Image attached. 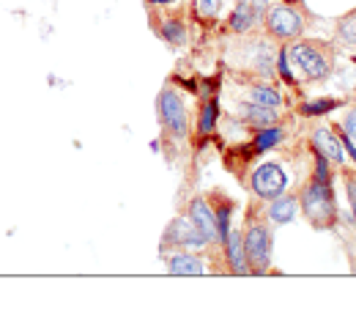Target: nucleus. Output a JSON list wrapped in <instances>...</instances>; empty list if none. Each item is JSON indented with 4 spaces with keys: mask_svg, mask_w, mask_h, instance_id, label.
Returning a JSON list of instances; mask_svg holds the SVG:
<instances>
[{
    "mask_svg": "<svg viewBox=\"0 0 356 321\" xmlns=\"http://www.w3.org/2000/svg\"><path fill=\"white\" fill-rule=\"evenodd\" d=\"M302 206L315 228H326L334 223L337 212H334V195H332L329 182H312L302 195Z\"/></svg>",
    "mask_w": 356,
    "mask_h": 321,
    "instance_id": "nucleus-1",
    "label": "nucleus"
},
{
    "mask_svg": "<svg viewBox=\"0 0 356 321\" xmlns=\"http://www.w3.org/2000/svg\"><path fill=\"white\" fill-rule=\"evenodd\" d=\"M244 253L252 275H264L271 264V236L264 226H250L244 233Z\"/></svg>",
    "mask_w": 356,
    "mask_h": 321,
    "instance_id": "nucleus-2",
    "label": "nucleus"
},
{
    "mask_svg": "<svg viewBox=\"0 0 356 321\" xmlns=\"http://www.w3.org/2000/svg\"><path fill=\"white\" fill-rule=\"evenodd\" d=\"M156 107H159V118H162V124L173 132V138H186L189 118H186V107H184L181 96H178L176 91H170V88H165V91L159 93Z\"/></svg>",
    "mask_w": 356,
    "mask_h": 321,
    "instance_id": "nucleus-3",
    "label": "nucleus"
},
{
    "mask_svg": "<svg viewBox=\"0 0 356 321\" xmlns=\"http://www.w3.org/2000/svg\"><path fill=\"white\" fill-rule=\"evenodd\" d=\"M288 187V176L280 165L274 162H264L255 173H252V189L258 198H266V201H274L277 195H282Z\"/></svg>",
    "mask_w": 356,
    "mask_h": 321,
    "instance_id": "nucleus-4",
    "label": "nucleus"
},
{
    "mask_svg": "<svg viewBox=\"0 0 356 321\" xmlns=\"http://www.w3.org/2000/svg\"><path fill=\"white\" fill-rule=\"evenodd\" d=\"M288 55H291V63H293L307 80H318V77H323V75L329 72L326 55L318 52L312 45H296Z\"/></svg>",
    "mask_w": 356,
    "mask_h": 321,
    "instance_id": "nucleus-5",
    "label": "nucleus"
},
{
    "mask_svg": "<svg viewBox=\"0 0 356 321\" xmlns=\"http://www.w3.org/2000/svg\"><path fill=\"white\" fill-rule=\"evenodd\" d=\"M268 31L277 36V39H293L302 33V14L291 6H274L268 11V19H266Z\"/></svg>",
    "mask_w": 356,
    "mask_h": 321,
    "instance_id": "nucleus-6",
    "label": "nucleus"
},
{
    "mask_svg": "<svg viewBox=\"0 0 356 321\" xmlns=\"http://www.w3.org/2000/svg\"><path fill=\"white\" fill-rule=\"evenodd\" d=\"M168 242H176L181 247H189V250H197V247H203L209 239L200 233V228L189 220V214L186 217H178L176 223L170 226L168 230Z\"/></svg>",
    "mask_w": 356,
    "mask_h": 321,
    "instance_id": "nucleus-7",
    "label": "nucleus"
},
{
    "mask_svg": "<svg viewBox=\"0 0 356 321\" xmlns=\"http://www.w3.org/2000/svg\"><path fill=\"white\" fill-rule=\"evenodd\" d=\"M189 220L200 228V233H203L209 242H217V239H220V233H217V217H214L211 206L206 203V198H195V201L189 203Z\"/></svg>",
    "mask_w": 356,
    "mask_h": 321,
    "instance_id": "nucleus-8",
    "label": "nucleus"
},
{
    "mask_svg": "<svg viewBox=\"0 0 356 321\" xmlns=\"http://www.w3.org/2000/svg\"><path fill=\"white\" fill-rule=\"evenodd\" d=\"M225 244H227L230 272H233V275H252L250 261H247V253H244V236H241V230H227Z\"/></svg>",
    "mask_w": 356,
    "mask_h": 321,
    "instance_id": "nucleus-9",
    "label": "nucleus"
},
{
    "mask_svg": "<svg viewBox=\"0 0 356 321\" xmlns=\"http://www.w3.org/2000/svg\"><path fill=\"white\" fill-rule=\"evenodd\" d=\"M312 146H315V154H321L326 162H343V157H346L343 143L334 138L329 130H315Z\"/></svg>",
    "mask_w": 356,
    "mask_h": 321,
    "instance_id": "nucleus-10",
    "label": "nucleus"
},
{
    "mask_svg": "<svg viewBox=\"0 0 356 321\" xmlns=\"http://www.w3.org/2000/svg\"><path fill=\"white\" fill-rule=\"evenodd\" d=\"M168 269L170 275H181V277H195L203 275V261L192 253H173L168 258Z\"/></svg>",
    "mask_w": 356,
    "mask_h": 321,
    "instance_id": "nucleus-11",
    "label": "nucleus"
},
{
    "mask_svg": "<svg viewBox=\"0 0 356 321\" xmlns=\"http://www.w3.org/2000/svg\"><path fill=\"white\" fill-rule=\"evenodd\" d=\"M268 217H271V223H291L293 217H296V198L293 195H277L274 198V203H271V209H268Z\"/></svg>",
    "mask_w": 356,
    "mask_h": 321,
    "instance_id": "nucleus-12",
    "label": "nucleus"
},
{
    "mask_svg": "<svg viewBox=\"0 0 356 321\" xmlns=\"http://www.w3.org/2000/svg\"><path fill=\"white\" fill-rule=\"evenodd\" d=\"M241 116L250 121V124H255V127H271L274 121H277V113H274V107H261V104H247V107H241Z\"/></svg>",
    "mask_w": 356,
    "mask_h": 321,
    "instance_id": "nucleus-13",
    "label": "nucleus"
},
{
    "mask_svg": "<svg viewBox=\"0 0 356 321\" xmlns=\"http://www.w3.org/2000/svg\"><path fill=\"white\" fill-rule=\"evenodd\" d=\"M252 22H255V14H252L250 3H238V8H236L233 17H230V28H233L236 33H244V31H250Z\"/></svg>",
    "mask_w": 356,
    "mask_h": 321,
    "instance_id": "nucleus-14",
    "label": "nucleus"
},
{
    "mask_svg": "<svg viewBox=\"0 0 356 321\" xmlns=\"http://www.w3.org/2000/svg\"><path fill=\"white\" fill-rule=\"evenodd\" d=\"M162 39L170 42V45H176V47L184 45V42H186V28H184V22L168 19V22L162 25Z\"/></svg>",
    "mask_w": 356,
    "mask_h": 321,
    "instance_id": "nucleus-15",
    "label": "nucleus"
},
{
    "mask_svg": "<svg viewBox=\"0 0 356 321\" xmlns=\"http://www.w3.org/2000/svg\"><path fill=\"white\" fill-rule=\"evenodd\" d=\"M250 99L255 104H261V107H277L280 104V93L274 91V88H268V86H255L250 91Z\"/></svg>",
    "mask_w": 356,
    "mask_h": 321,
    "instance_id": "nucleus-16",
    "label": "nucleus"
},
{
    "mask_svg": "<svg viewBox=\"0 0 356 321\" xmlns=\"http://www.w3.org/2000/svg\"><path fill=\"white\" fill-rule=\"evenodd\" d=\"M280 140H282V130H277V127H264V132L255 138V151H268V148H274Z\"/></svg>",
    "mask_w": 356,
    "mask_h": 321,
    "instance_id": "nucleus-17",
    "label": "nucleus"
},
{
    "mask_svg": "<svg viewBox=\"0 0 356 321\" xmlns=\"http://www.w3.org/2000/svg\"><path fill=\"white\" fill-rule=\"evenodd\" d=\"M334 107H337V99H315V102L302 104V113L305 116H321V113H329Z\"/></svg>",
    "mask_w": 356,
    "mask_h": 321,
    "instance_id": "nucleus-18",
    "label": "nucleus"
},
{
    "mask_svg": "<svg viewBox=\"0 0 356 321\" xmlns=\"http://www.w3.org/2000/svg\"><path fill=\"white\" fill-rule=\"evenodd\" d=\"M217 121V102H206L203 116H200V132H211Z\"/></svg>",
    "mask_w": 356,
    "mask_h": 321,
    "instance_id": "nucleus-19",
    "label": "nucleus"
},
{
    "mask_svg": "<svg viewBox=\"0 0 356 321\" xmlns=\"http://www.w3.org/2000/svg\"><path fill=\"white\" fill-rule=\"evenodd\" d=\"M214 217H217V233H220V242H225V236H227V230H230V203H225L222 209H217V212H214Z\"/></svg>",
    "mask_w": 356,
    "mask_h": 321,
    "instance_id": "nucleus-20",
    "label": "nucleus"
},
{
    "mask_svg": "<svg viewBox=\"0 0 356 321\" xmlns=\"http://www.w3.org/2000/svg\"><path fill=\"white\" fill-rule=\"evenodd\" d=\"M340 39H343L346 45L356 47V17H346V19L340 22Z\"/></svg>",
    "mask_w": 356,
    "mask_h": 321,
    "instance_id": "nucleus-21",
    "label": "nucleus"
},
{
    "mask_svg": "<svg viewBox=\"0 0 356 321\" xmlns=\"http://www.w3.org/2000/svg\"><path fill=\"white\" fill-rule=\"evenodd\" d=\"M277 66H280V75L285 77V83H296V77L291 75V55H288L285 49L280 52V63H277Z\"/></svg>",
    "mask_w": 356,
    "mask_h": 321,
    "instance_id": "nucleus-22",
    "label": "nucleus"
},
{
    "mask_svg": "<svg viewBox=\"0 0 356 321\" xmlns=\"http://www.w3.org/2000/svg\"><path fill=\"white\" fill-rule=\"evenodd\" d=\"M225 0H197V6H200V11L206 14V17H214V14H220V8H222Z\"/></svg>",
    "mask_w": 356,
    "mask_h": 321,
    "instance_id": "nucleus-23",
    "label": "nucleus"
},
{
    "mask_svg": "<svg viewBox=\"0 0 356 321\" xmlns=\"http://www.w3.org/2000/svg\"><path fill=\"white\" fill-rule=\"evenodd\" d=\"M346 192H348V201H351V214H354V223H356V179H348V182H346Z\"/></svg>",
    "mask_w": 356,
    "mask_h": 321,
    "instance_id": "nucleus-24",
    "label": "nucleus"
},
{
    "mask_svg": "<svg viewBox=\"0 0 356 321\" xmlns=\"http://www.w3.org/2000/svg\"><path fill=\"white\" fill-rule=\"evenodd\" d=\"M346 135L351 140H356V110H351L348 118H346Z\"/></svg>",
    "mask_w": 356,
    "mask_h": 321,
    "instance_id": "nucleus-25",
    "label": "nucleus"
},
{
    "mask_svg": "<svg viewBox=\"0 0 356 321\" xmlns=\"http://www.w3.org/2000/svg\"><path fill=\"white\" fill-rule=\"evenodd\" d=\"M343 148H348V154H351V159H354V162H356V146H354V143H351V138H348V135H346V140H343Z\"/></svg>",
    "mask_w": 356,
    "mask_h": 321,
    "instance_id": "nucleus-26",
    "label": "nucleus"
},
{
    "mask_svg": "<svg viewBox=\"0 0 356 321\" xmlns=\"http://www.w3.org/2000/svg\"><path fill=\"white\" fill-rule=\"evenodd\" d=\"M151 3H173V0H151Z\"/></svg>",
    "mask_w": 356,
    "mask_h": 321,
    "instance_id": "nucleus-27",
    "label": "nucleus"
},
{
    "mask_svg": "<svg viewBox=\"0 0 356 321\" xmlns=\"http://www.w3.org/2000/svg\"><path fill=\"white\" fill-rule=\"evenodd\" d=\"M238 3H250V0H238Z\"/></svg>",
    "mask_w": 356,
    "mask_h": 321,
    "instance_id": "nucleus-28",
    "label": "nucleus"
},
{
    "mask_svg": "<svg viewBox=\"0 0 356 321\" xmlns=\"http://www.w3.org/2000/svg\"><path fill=\"white\" fill-rule=\"evenodd\" d=\"M354 269H356V258H354Z\"/></svg>",
    "mask_w": 356,
    "mask_h": 321,
    "instance_id": "nucleus-29",
    "label": "nucleus"
},
{
    "mask_svg": "<svg viewBox=\"0 0 356 321\" xmlns=\"http://www.w3.org/2000/svg\"><path fill=\"white\" fill-rule=\"evenodd\" d=\"M354 63H356V58H354Z\"/></svg>",
    "mask_w": 356,
    "mask_h": 321,
    "instance_id": "nucleus-30",
    "label": "nucleus"
}]
</instances>
